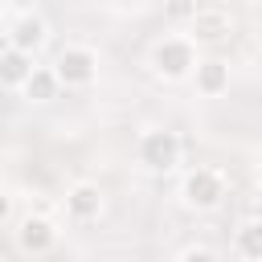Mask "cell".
Returning a JSON list of instances; mask_svg holds the SVG:
<instances>
[{"label":"cell","mask_w":262,"mask_h":262,"mask_svg":"<svg viewBox=\"0 0 262 262\" xmlns=\"http://www.w3.org/2000/svg\"><path fill=\"white\" fill-rule=\"evenodd\" d=\"M201 66L196 57V45L180 33V37H160L151 45V70L164 78V82H180V78H192Z\"/></svg>","instance_id":"cell-1"},{"label":"cell","mask_w":262,"mask_h":262,"mask_svg":"<svg viewBox=\"0 0 262 262\" xmlns=\"http://www.w3.org/2000/svg\"><path fill=\"white\" fill-rule=\"evenodd\" d=\"M225 172L221 168H188L184 172V184H180V196H184V205L188 209H196V213H209V209H217L221 201H225Z\"/></svg>","instance_id":"cell-2"},{"label":"cell","mask_w":262,"mask_h":262,"mask_svg":"<svg viewBox=\"0 0 262 262\" xmlns=\"http://www.w3.org/2000/svg\"><path fill=\"white\" fill-rule=\"evenodd\" d=\"M53 74H57V82L66 90H82V86H90L98 78V53L90 45H78V41L61 45L57 57H53Z\"/></svg>","instance_id":"cell-3"},{"label":"cell","mask_w":262,"mask_h":262,"mask_svg":"<svg viewBox=\"0 0 262 262\" xmlns=\"http://www.w3.org/2000/svg\"><path fill=\"white\" fill-rule=\"evenodd\" d=\"M180 135L176 131H168V127H151V131H143L139 135V147H135V156H139V164L147 168V172H172L176 164H180Z\"/></svg>","instance_id":"cell-4"},{"label":"cell","mask_w":262,"mask_h":262,"mask_svg":"<svg viewBox=\"0 0 262 262\" xmlns=\"http://www.w3.org/2000/svg\"><path fill=\"white\" fill-rule=\"evenodd\" d=\"M233 33V12L225 8V4H201L196 12H192V20H188V41L192 45H217V41H225Z\"/></svg>","instance_id":"cell-5"},{"label":"cell","mask_w":262,"mask_h":262,"mask_svg":"<svg viewBox=\"0 0 262 262\" xmlns=\"http://www.w3.org/2000/svg\"><path fill=\"white\" fill-rule=\"evenodd\" d=\"M45 33H49V29H45V16L33 12V8H20V12L12 16V25H8V45L33 57V53L45 45Z\"/></svg>","instance_id":"cell-6"},{"label":"cell","mask_w":262,"mask_h":262,"mask_svg":"<svg viewBox=\"0 0 262 262\" xmlns=\"http://www.w3.org/2000/svg\"><path fill=\"white\" fill-rule=\"evenodd\" d=\"M98 213H102V188L94 180H74L66 188V217L86 225V221H98Z\"/></svg>","instance_id":"cell-7"},{"label":"cell","mask_w":262,"mask_h":262,"mask_svg":"<svg viewBox=\"0 0 262 262\" xmlns=\"http://www.w3.org/2000/svg\"><path fill=\"white\" fill-rule=\"evenodd\" d=\"M16 246H20L25 254H49V250L57 246V225H53L49 217H41V213H29V217H20V225H16Z\"/></svg>","instance_id":"cell-8"},{"label":"cell","mask_w":262,"mask_h":262,"mask_svg":"<svg viewBox=\"0 0 262 262\" xmlns=\"http://www.w3.org/2000/svg\"><path fill=\"white\" fill-rule=\"evenodd\" d=\"M192 86H196V94H205V98L225 94V90H229V61H221V57H201V66H196V74H192Z\"/></svg>","instance_id":"cell-9"},{"label":"cell","mask_w":262,"mask_h":262,"mask_svg":"<svg viewBox=\"0 0 262 262\" xmlns=\"http://www.w3.org/2000/svg\"><path fill=\"white\" fill-rule=\"evenodd\" d=\"M37 66H33V57L29 53H20V49H8L4 57H0V86L4 90H25V82H29V74H33Z\"/></svg>","instance_id":"cell-10"},{"label":"cell","mask_w":262,"mask_h":262,"mask_svg":"<svg viewBox=\"0 0 262 262\" xmlns=\"http://www.w3.org/2000/svg\"><path fill=\"white\" fill-rule=\"evenodd\" d=\"M57 90H61V82H57L53 66H37V70L29 74V82H25V98H29V102H53Z\"/></svg>","instance_id":"cell-11"},{"label":"cell","mask_w":262,"mask_h":262,"mask_svg":"<svg viewBox=\"0 0 262 262\" xmlns=\"http://www.w3.org/2000/svg\"><path fill=\"white\" fill-rule=\"evenodd\" d=\"M233 250H237L242 262H262V221H246V225H237Z\"/></svg>","instance_id":"cell-12"},{"label":"cell","mask_w":262,"mask_h":262,"mask_svg":"<svg viewBox=\"0 0 262 262\" xmlns=\"http://www.w3.org/2000/svg\"><path fill=\"white\" fill-rule=\"evenodd\" d=\"M176 262H217V254H213L209 246H188V250H184Z\"/></svg>","instance_id":"cell-13"},{"label":"cell","mask_w":262,"mask_h":262,"mask_svg":"<svg viewBox=\"0 0 262 262\" xmlns=\"http://www.w3.org/2000/svg\"><path fill=\"white\" fill-rule=\"evenodd\" d=\"M8 213H12V196H8L4 188H0V225L8 221Z\"/></svg>","instance_id":"cell-14"},{"label":"cell","mask_w":262,"mask_h":262,"mask_svg":"<svg viewBox=\"0 0 262 262\" xmlns=\"http://www.w3.org/2000/svg\"><path fill=\"white\" fill-rule=\"evenodd\" d=\"M8 49H12V45H8V25H0V57H4Z\"/></svg>","instance_id":"cell-15"},{"label":"cell","mask_w":262,"mask_h":262,"mask_svg":"<svg viewBox=\"0 0 262 262\" xmlns=\"http://www.w3.org/2000/svg\"><path fill=\"white\" fill-rule=\"evenodd\" d=\"M258 188H262V164H258Z\"/></svg>","instance_id":"cell-16"},{"label":"cell","mask_w":262,"mask_h":262,"mask_svg":"<svg viewBox=\"0 0 262 262\" xmlns=\"http://www.w3.org/2000/svg\"><path fill=\"white\" fill-rule=\"evenodd\" d=\"M0 25H4V8H0Z\"/></svg>","instance_id":"cell-17"}]
</instances>
